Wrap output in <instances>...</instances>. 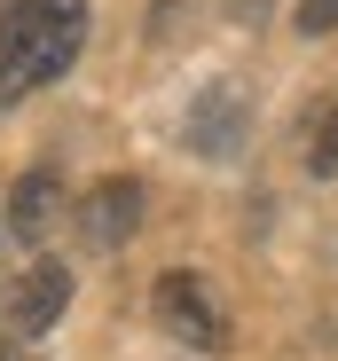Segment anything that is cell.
<instances>
[{
    "instance_id": "cell-4",
    "label": "cell",
    "mask_w": 338,
    "mask_h": 361,
    "mask_svg": "<svg viewBox=\"0 0 338 361\" xmlns=\"http://www.w3.org/2000/svg\"><path fill=\"white\" fill-rule=\"evenodd\" d=\"M134 228H142V180L110 173V180H95V189L79 197V244H87V252L134 244Z\"/></svg>"
},
{
    "instance_id": "cell-7",
    "label": "cell",
    "mask_w": 338,
    "mask_h": 361,
    "mask_svg": "<svg viewBox=\"0 0 338 361\" xmlns=\"http://www.w3.org/2000/svg\"><path fill=\"white\" fill-rule=\"evenodd\" d=\"M299 157H307V173H315V180H338V87H330V94H315L307 134H299Z\"/></svg>"
},
{
    "instance_id": "cell-3",
    "label": "cell",
    "mask_w": 338,
    "mask_h": 361,
    "mask_svg": "<svg viewBox=\"0 0 338 361\" xmlns=\"http://www.w3.org/2000/svg\"><path fill=\"white\" fill-rule=\"evenodd\" d=\"M244 134H252V94H244L236 79H212V87L189 102V118H181V142H189L197 157H236Z\"/></svg>"
},
{
    "instance_id": "cell-9",
    "label": "cell",
    "mask_w": 338,
    "mask_h": 361,
    "mask_svg": "<svg viewBox=\"0 0 338 361\" xmlns=\"http://www.w3.org/2000/svg\"><path fill=\"white\" fill-rule=\"evenodd\" d=\"M0 361H24V345H8V338H0Z\"/></svg>"
},
{
    "instance_id": "cell-5",
    "label": "cell",
    "mask_w": 338,
    "mask_h": 361,
    "mask_svg": "<svg viewBox=\"0 0 338 361\" xmlns=\"http://www.w3.org/2000/svg\"><path fill=\"white\" fill-rule=\"evenodd\" d=\"M64 307H71V267H64V259H40V267L8 290V330H16V338H40V330L64 322Z\"/></svg>"
},
{
    "instance_id": "cell-8",
    "label": "cell",
    "mask_w": 338,
    "mask_h": 361,
    "mask_svg": "<svg viewBox=\"0 0 338 361\" xmlns=\"http://www.w3.org/2000/svg\"><path fill=\"white\" fill-rule=\"evenodd\" d=\"M299 32H307V39L338 32V0H299Z\"/></svg>"
},
{
    "instance_id": "cell-1",
    "label": "cell",
    "mask_w": 338,
    "mask_h": 361,
    "mask_svg": "<svg viewBox=\"0 0 338 361\" xmlns=\"http://www.w3.org/2000/svg\"><path fill=\"white\" fill-rule=\"evenodd\" d=\"M87 47V0H8L0 8V102L55 87Z\"/></svg>"
},
{
    "instance_id": "cell-6",
    "label": "cell",
    "mask_w": 338,
    "mask_h": 361,
    "mask_svg": "<svg viewBox=\"0 0 338 361\" xmlns=\"http://www.w3.org/2000/svg\"><path fill=\"white\" fill-rule=\"evenodd\" d=\"M55 220H64V173H55V165H32L16 189H8V235H24V244H47Z\"/></svg>"
},
{
    "instance_id": "cell-2",
    "label": "cell",
    "mask_w": 338,
    "mask_h": 361,
    "mask_svg": "<svg viewBox=\"0 0 338 361\" xmlns=\"http://www.w3.org/2000/svg\"><path fill=\"white\" fill-rule=\"evenodd\" d=\"M150 314H157V330H165V338H181V345H197V353H220V345H229V314H220L212 283H205V275H189V267L157 275Z\"/></svg>"
}]
</instances>
